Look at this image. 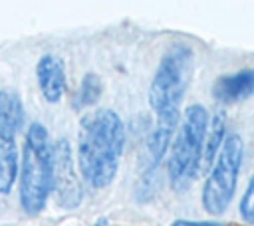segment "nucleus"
<instances>
[{
    "label": "nucleus",
    "mask_w": 254,
    "mask_h": 226,
    "mask_svg": "<svg viewBox=\"0 0 254 226\" xmlns=\"http://www.w3.org/2000/svg\"><path fill=\"white\" fill-rule=\"evenodd\" d=\"M254 93V69L220 75L212 85V97L220 103H236Z\"/></svg>",
    "instance_id": "9"
},
{
    "label": "nucleus",
    "mask_w": 254,
    "mask_h": 226,
    "mask_svg": "<svg viewBox=\"0 0 254 226\" xmlns=\"http://www.w3.org/2000/svg\"><path fill=\"white\" fill-rule=\"evenodd\" d=\"M171 226H224V224H220V222H214V220H200V222H196V220H175Z\"/></svg>",
    "instance_id": "14"
},
{
    "label": "nucleus",
    "mask_w": 254,
    "mask_h": 226,
    "mask_svg": "<svg viewBox=\"0 0 254 226\" xmlns=\"http://www.w3.org/2000/svg\"><path fill=\"white\" fill-rule=\"evenodd\" d=\"M24 109L18 95L10 89H0V192L8 194L18 178V149L16 133L22 125Z\"/></svg>",
    "instance_id": "6"
},
{
    "label": "nucleus",
    "mask_w": 254,
    "mask_h": 226,
    "mask_svg": "<svg viewBox=\"0 0 254 226\" xmlns=\"http://www.w3.org/2000/svg\"><path fill=\"white\" fill-rule=\"evenodd\" d=\"M240 216L248 222V224H254V174L242 194V200H240Z\"/></svg>",
    "instance_id": "13"
},
{
    "label": "nucleus",
    "mask_w": 254,
    "mask_h": 226,
    "mask_svg": "<svg viewBox=\"0 0 254 226\" xmlns=\"http://www.w3.org/2000/svg\"><path fill=\"white\" fill-rule=\"evenodd\" d=\"M20 204L28 214L44 210L54 188V159L48 131L42 123H32L26 131L22 159L18 163Z\"/></svg>",
    "instance_id": "2"
},
{
    "label": "nucleus",
    "mask_w": 254,
    "mask_h": 226,
    "mask_svg": "<svg viewBox=\"0 0 254 226\" xmlns=\"http://www.w3.org/2000/svg\"><path fill=\"white\" fill-rule=\"evenodd\" d=\"M226 139V115L222 111L214 113L212 119H208L202 155H200V170H208L214 165V157H218L220 147Z\"/></svg>",
    "instance_id": "11"
},
{
    "label": "nucleus",
    "mask_w": 254,
    "mask_h": 226,
    "mask_svg": "<svg viewBox=\"0 0 254 226\" xmlns=\"http://www.w3.org/2000/svg\"><path fill=\"white\" fill-rule=\"evenodd\" d=\"M125 129L121 117L111 109L85 115L77 133V165L81 176L93 188L111 184L123 153Z\"/></svg>",
    "instance_id": "1"
},
{
    "label": "nucleus",
    "mask_w": 254,
    "mask_h": 226,
    "mask_svg": "<svg viewBox=\"0 0 254 226\" xmlns=\"http://www.w3.org/2000/svg\"><path fill=\"white\" fill-rule=\"evenodd\" d=\"M52 159H54V188L56 196L62 206L75 208L81 200V186L73 169L71 161V149L65 139H58L52 147Z\"/></svg>",
    "instance_id": "7"
},
{
    "label": "nucleus",
    "mask_w": 254,
    "mask_h": 226,
    "mask_svg": "<svg viewBox=\"0 0 254 226\" xmlns=\"http://www.w3.org/2000/svg\"><path fill=\"white\" fill-rule=\"evenodd\" d=\"M175 129H177V125H173V123H157L155 125V129L151 131V135L145 141V147H143V153L139 159V167L143 172L153 170L163 161Z\"/></svg>",
    "instance_id": "10"
},
{
    "label": "nucleus",
    "mask_w": 254,
    "mask_h": 226,
    "mask_svg": "<svg viewBox=\"0 0 254 226\" xmlns=\"http://www.w3.org/2000/svg\"><path fill=\"white\" fill-rule=\"evenodd\" d=\"M208 125V113L202 105L192 103L185 109L181 127L173 141L169 161H167V174L169 182L175 190H183L200 170V155L204 145Z\"/></svg>",
    "instance_id": "4"
},
{
    "label": "nucleus",
    "mask_w": 254,
    "mask_h": 226,
    "mask_svg": "<svg viewBox=\"0 0 254 226\" xmlns=\"http://www.w3.org/2000/svg\"><path fill=\"white\" fill-rule=\"evenodd\" d=\"M242 157H244L242 137L238 133L226 135L220 153L216 157V163L212 165L210 174L202 186V206L208 214L218 216L228 208L236 190Z\"/></svg>",
    "instance_id": "5"
},
{
    "label": "nucleus",
    "mask_w": 254,
    "mask_h": 226,
    "mask_svg": "<svg viewBox=\"0 0 254 226\" xmlns=\"http://www.w3.org/2000/svg\"><path fill=\"white\" fill-rule=\"evenodd\" d=\"M36 73H38V83L44 99L48 103H58L65 89V73H64L62 59L50 54L42 56L36 65Z\"/></svg>",
    "instance_id": "8"
},
{
    "label": "nucleus",
    "mask_w": 254,
    "mask_h": 226,
    "mask_svg": "<svg viewBox=\"0 0 254 226\" xmlns=\"http://www.w3.org/2000/svg\"><path fill=\"white\" fill-rule=\"evenodd\" d=\"M101 79L97 73L89 71L85 73V77L81 79V87H79V95H77V103L79 105H93L97 103V99L101 97Z\"/></svg>",
    "instance_id": "12"
},
{
    "label": "nucleus",
    "mask_w": 254,
    "mask_h": 226,
    "mask_svg": "<svg viewBox=\"0 0 254 226\" xmlns=\"http://www.w3.org/2000/svg\"><path fill=\"white\" fill-rule=\"evenodd\" d=\"M192 73V52L187 44H175L161 57L149 89V105L157 123H179L181 101Z\"/></svg>",
    "instance_id": "3"
}]
</instances>
